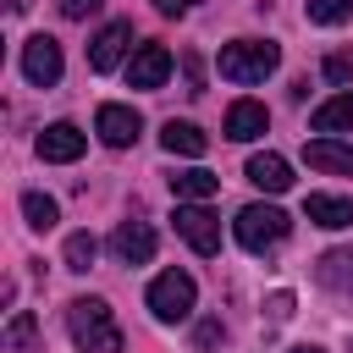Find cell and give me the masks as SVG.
Here are the masks:
<instances>
[{
	"label": "cell",
	"instance_id": "6da1fadb",
	"mask_svg": "<svg viewBox=\"0 0 353 353\" xmlns=\"http://www.w3.org/2000/svg\"><path fill=\"white\" fill-rule=\"evenodd\" d=\"M66 331L83 353H121V325L105 298H72L66 303Z\"/></svg>",
	"mask_w": 353,
	"mask_h": 353
},
{
	"label": "cell",
	"instance_id": "7a4b0ae2",
	"mask_svg": "<svg viewBox=\"0 0 353 353\" xmlns=\"http://www.w3.org/2000/svg\"><path fill=\"white\" fill-rule=\"evenodd\" d=\"M281 66V50L270 39H232L221 50V77L226 83H265Z\"/></svg>",
	"mask_w": 353,
	"mask_h": 353
},
{
	"label": "cell",
	"instance_id": "3957f363",
	"mask_svg": "<svg viewBox=\"0 0 353 353\" xmlns=\"http://www.w3.org/2000/svg\"><path fill=\"white\" fill-rule=\"evenodd\" d=\"M232 232H237V243H243L248 254H265V248H276V243L292 232V221H287L276 204H243L237 221H232Z\"/></svg>",
	"mask_w": 353,
	"mask_h": 353
},
{
	"label": "cell",
	"instance_id": "277c9868",
	"mask_svg": "<svg viewBox=\"0 0 353 353\" xmlns=\"http://www.w3.org/2000/svg\"><path fill=\"white\" fill-rule=\"evenodd\" d=\"M193 303H199V287H193V276L188 270H160L154 281H149V309H154V320H188L193 314Z\"/></svg>",
	"mask_w": 353,
	"mask_h": 353
},
{
	"label": "cell",
	"instance_id": "5b68a950",
	"mask_svg": "<svg viewBox=\"0 0 353 353\" xmlns=\"http://www.w3.org/2000/svg\"><path fill=\"white\" fill-rule=\"evenodd\" d=\"M171 221H176V237H182L193 254L210 259V254L221 248V221H215V210H204V204H176Z\"/></svg>",
	"mask_w": 353,
	"mask_h": 353
},
{
	"label": "cell",
	"instance_id": "8992f818",
	"mask_svg": "<svg viewBox=\"0 0 353 353\" xmlns=\"http://www.w3.org/2000/svg\"><path fill=\"white\" fill-rule=\"evenodd\" d=\"M22 77H28L33 88H55V83H61V44H55L50 33H33V39L22 44Z\"/></svg>",
	"mask_w": 353,
	"mask_h": 353
},
{
	"label": "cell",
	"instance_id": "52a82bcc",
	"mask_svg": "<svg viewBox=\"0 0 353 353\" xmlns=\"http://www.w3.org/2000/svg\"><path fill=\"white\" fill-rule=\"evenodd\" d=\"M94 132H99V143H110V149H127V143H138V132H143V116H138L132 105H99V110H94Z\"/></svg>",
	"mask_w": 353,
	"mask_h": 353
},
{
	"label": "cell",
	"instance_id": "ba28073f",
	"mask_svg": "<svg viewBox=\"0 0 353 353\" xmlns=\"http://www.w3.org/2000/svg\"><path fill=\"white\" fill-rule=\"evenodd\" d=\"M154 226L149 221H121L116 232H110V254L121 259V265H149L154 259Z\"/></svg>",
	"mask_w": 353,
	"mask_h": 353
},
{
	"label": "cell",
	"instance_id": "9c48e42d",
	"mask_svg": "<svg viewBox=\"0 0 353 353\" xmlns=\"http://www.w3.org/2000/svg\"><path fill=\"white\" fill-rule=\"evenodd\" d=\"M83 149H88V132H77L72 121H50L39 132V160H50V165H72Z\"/></svg>",
	"mask_w": 353,
	"mask_h": 353
},
{
	"label": "cell",
	"instance_id": "30bf717a",
	"mask_svg": "<svg viewBox=\"0 0 353 353\" xmlns=\"http://www.w3.org/2000/svg\"><path fill=\"white\" fill-rule=\"evenodd\" d=\"M127 44H132V22H105L94 33V44H88V66L94 72H116L121 55H127Z\"/></svg>",
	"mask_w": 353,
	"mask_h": 353
},
{
	"label": "cell",
	"instance_id": "8fae6325",
	"mask_svg": "<svg viewBox=\"0 0 353 353\" xmlns=\"http://www.w3.org/2000/svg\"><path fill=\"white\" fill-rule=\"evenodd\" d=\"M171 77V50L165 44H138V55L127 61V83L132 88H160Z\"/></svg>",
	"mask_w": 353,
	"mask_h": 353
},
{
	"label": "cell",
	"instance_id": "7c38bea8",
	"mask_svg": "<svg viewBox=\"0 0 353 353\" xmlns=\"http://www.w3.org/2000/svg\"><path fill=\"white\" fill-rule=\"evenodd\" d=\"M303 215L325 232H342V226H353V193H309Z\"/></svg>",
	"mask_w": 353,
	"mask_h": 353
},
{
	"label": "cell",
	"instance_id": "4fadbf2b",
	"mask_svg": "<svg viewBox=\"0 0 353 353\" xmlns=\"http://www.w3.org/2000/svg\"><path fill=\"white\" fill-rule=\"evenodd\" d=\"M265 127H270V110H265L259 99H237V105L226 110V127H221V132H226L232 143H254Z\"/></svg>",
	"mask_w": 353,
	"mask_h": 353
},
{
	"label": "cell",
	"instance_id": "5bb4252c",
	"mask_svg": "<svg viewBox=\"0 0 353 353\" xmlns=\"http://www.w3.org/2000/svg\"><path fill=\"white\" fill-rule=\"evenodd\" d=\"M303 160H309L314 171L353 176V143H336V138H309V143H303Z\"/></svg>",
	"mask_w": 353,
	"mask_h": 353
},
{
	"label": "cell",
	"instance_id": "9a60e30c",
	"mask_svg": "<svg viewBox=\"0 0 353 353\" xmlns=\"http://www.w3.org/2000/svg\"><path fill=\"white\" fill-rule=\"evenodd\" d=\"M248 182L259 188V193H287L292 188V165L281 160V154H248Z\"/></svg>",
	"mask_w": 353,
	"mask_h": 353
},
{
	"label": "cell",
	"instance_id": "2e32d148",
	"mask_svg": "<svg viewBox=\"0 0 353 353\" xmlns=\"http://www.w3.org/2000/svg\"><path fill=\"white\" fill-rule=\"evenodd\" d=\"M160 143H165V154H188V160H199V154L210 149L204 127H193V121H176V116L160 127Z\"/></svg>",
	"mask_w": 353,
	"mask_h": 353
},
{
	"label": "cell",
	"instance_id": "e0dca14e",
	"mask_svg": "<svg viewBox=\"0 0 353 353\" xmlns=\"http://www.w3.org/2000/svg\"><path fill=\"white\" fill-rule=\"evenodd\" d=\"M215 188H221V176H215V171H204V165H188V171H176V176H171L176 204H204Z\"/></svg>",
	"mask_w": 353,
	"mask_h": 353
},
{
	"label": "cell",
	"instance_id": "ac0fdd59",
	"mask_svg": "<svg viewBox=\"0 0 353 353\" xmlns=\"http://www.w3.org/2000/svg\"><path fill=\"white\" fill-rule=\"evenodd\" d=\"M314 276H320V287H331V292H353V248H331V254H320Z\"/></svg>",
	"mask_w": 353,
	"mask_h": 353
},
{
	"label": "cell",
	"instance_id": "d6986e66",
	"mask_svg": "<svg viewBox=\"0 0 353 353\" xmlns=\"http://www.w3.org/2000/svg\"><path fill=\"white\" fill-rule=\"evenodd\" d=\"M309 127H314V132H347V127H353V94L325 99V105L309 116Z\"/></svg>",
	"mask_w": 353,
	"mask_h": 353
},
{
	"label": "cell",
	"instance_id": "ffe728a7",
	"mask_svg": "<svg viewBox=\"0 0 353 353\" xmlns=\"http://www.w3.org/2000/svg\"><path fill=\"white\" fill-rule=\"evenodd\" d=\"M22 215H28L33 232H50V226L61 221V204H55L50 193H22Z\"/></svg>",
	"mask_w": 353,
	"mask_h": 353
},
{
	"label": "cell",
	"instance_id": "44dd1931",
	"mask_svg": "<svg viewBox=\"0 0 353 353\" xmlns=\"http://www.w3.org/2000/svg\"><path fill=\"white\" fill-rule=\"evenodd\" d=\"M6 342H11V353H39V320L28 309H17L6 325Z\"/></svg>",
	"mask_w": 353,
	"mask_h": 353
},
{
	"label": "cell",
	"instance_id": "7402d4cb",
	"mask_svg": "<svg viewBox=\"0 0 353 353\" xmlns=\"http://www.w3.org/2000/svg\"><path fill=\"white\" fill-rule=\"evenodd\" d=\"M94 254H99L94 232H72V237H66V270H88V265H94Z\"/></svg>",
	"mask_w": 353,
	"mask_h": 353
},
{
	"label": "cell",
	"instance_id": "603a6c76",
	"mask_svg": "<svg viewBox=\"0 0 353 353\" xmlns=\"http://www.w3.org/2000/svg\"><path fill=\"white\" fill-rule=\"evenodd\" d=\"M347 17H353V0H309V22H320V28H336Z\"/></svg>",
	"mask_w": 353,
	"mask_h": 353
},
{
	"label": "cell",
	"instance_id": "cb8c5ba5",
	"mask_svg": "<svg viewBox=\"0 0 353 353\" xmlns=\"http://www.w3.org/2000/svg\"><path fill=\"white\" fill-rule=\"evenodd\" d=\"M320 72H325V83H347L353 77V50H331L320 61Z\"/></svg>",
	"mask_w": 353,
	"mask_h": 353
},
{
	"label": "cell",
	"instance_id": "d4e9b609",
	"mask_svg": "<svg viewBox=\"0 0 353 353\" xmlns=\"http://www.w3.org/2000/svg\"><path fill=\"white\" fill-rule=\"evenodd\" d=\"M221 336H226V331H221V320H199V325H193V347H199V353L221 347Z\"/></svg>",
	"mask_w": 353,
	"mask_h": 353
},
{
	"label": "cell",
	"instance_id": "484cf974",
	"mask_svg": "<svg viewBox=\"0 0 353 353\" xmlns=\"http://www.w3.org/2000/svg\"><path fill=\"white\" fill-rule=\"evenodd\" d=\"M99 6H105V0H61V17H66V22H83V17H94Z\"/></svg>",
	"mask_w": 353,
	"mask_h": 353
},
{
	"label": "cell",
	"instance_id": "4316f807",
	"mask_svg": "<svg viewBox=\"0 0 353 353\" xmlns=\"http://www.w3.org/2000/svg\"><path fill=\"white\" fill-rule=\"evenodd\" d=\"M193 6H199V0H154L160 17H182V11H193Z\"/></svg>",
	"mask_w": 353,
	"mask_h": 353
},
{
	"label": "cell",
	"instance_id": "83f0119b",
	"mask_svg": "<svg viewBox=\"0 0 353 353\" xmlns=\"http://www.w3.org/2000/svg\"><path fill=\"white\" fill-rule=\"evenodd\" d=\"M287 314H292V292H276L270 298V320H287Z\"/></svg>",
	"mask_w": 353,
	"mask_h": 353
},
{
	"label": "cell",
	"instance_id": "f1b7e54d",
	"mask_svg": "<svg viewBox=\"0 0 353 353\" xmlns=\"http://www.w3.org/2000/svg\"><path fill=\"white\" fill-rule=\"evenodd\" d=\"M6 6H11V11H28V0H6Z\"/></svg>",
	"mask_w": 353,
	"mask_h": 353
},
{
	"label": "cell",
	"instance_id": "f546056e",
	"mask_svg": "<svg viewBox=\"0 0 353 353\" xmlns=\"http://www.w3.org/2000/svg\"><path fill=\"white\" fill-rule=\"evenodd\" d=\"M287 353H320V347H287Z\"/></svg>",
	"mask_w": 353,
	"mask_h": 353
}]
</instances>
